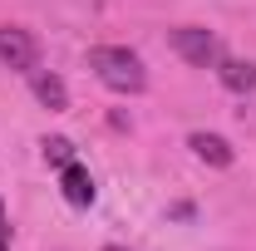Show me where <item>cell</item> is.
Listing matches in <instances>:
<instances>
[{
    "mask_svg": "<svg viewBox=\"0 0 256 251\" xmlns=\"http://www.w3.org/2000/svg\"><path fill=\"white\" fill-rule=\"evenodd\" d=\"M217 79L232 94H252L256 89V64L252 60H217Z\"/></svg>",
    "mask_w": 256,
    "mask_h": 251,
    "instance_id": "cell-7",
    "label": "cell"
},
{
    "mask_svg": "<svg viewBox=\"0 0 256 251\" xmlns=\"http://www.w3.org/2000/svg\"><path fill=\"white\" fill-rule=\"evenodd\" d=\"M104 251H124V246H104Z\"/></svg>",
    "mask_w": 256,
    "mask_h": 251,
    "instance_id": "cell-10",
    "label": "cell"
},
{
    "mask_svg": "<svg viewBox=\"0 0 256 251\" xmlns=\"http://www.w3.org/2000/svg\"><path fill=\"white\" fill-rule=\"evenodd\" d=\"M60 192L69 207H94V178L79 168V162H69V168H60Z\"/></svg>",
    "mask_w": 256,
    "mask_h": 251,
    "instance_id": "cell-4",
    "label": "cell"
},
{
    "mask_svg": "<svg viewBox=\"0 0 256 251\" xmlns=\"http://www.w3.org/2000/svg\"><path fill=\"white\" fill-rule=\"evenodd\" d=\"M30 89H34V98H40L50 114H64V108H69V89H64L60 74H44V69H34V74H30Z\"/></svg>",
    "mask_w": 256,
    "mask_h": 251,
    "instance_id": "cell-6",
    "label": "cell"
},
{
    "mask_svg": "<svg viewBox=\"0 0 256 251\" xmlns=\"http://www.w3.org/2000/svg\"><path fill=\"white\" fill-rule=\"evenodd\" d=\"M89 69H94L114 94H143V89H148L143 60H138L133 50H124V44H94V50H89Z\"/></svg>",
    "mask_w": 256,
    "mask_h": 251,
    "instance_id": "cell-1",
    "label": "cell"
},
{
    "mask_svg": "<svg viewBox=\"0 0 256 251\" xmlns=\"http://www.w3.org/2000/svg\"><path fill=\"white\" fill-rule=\"evenodd\" d=\"M0 246H10V226H5V207H0Z\"/></svg>",
    "mask_w": 256,
    "mask_h": 251,
    "instance_id": "cell-9",
    "label": "cell"
},
{
    "mask_svg": "<svg viewBox=\"0 0 256 251\" xmlns=\"http://www.w3.org/2000/svg\"><path fill=\"white\" fill-rule=\"evenodd\" d=\"M0 64L5 69H20V74H34L40 64V40L20 25H0Z\"/></svg>",
    "mask_w": 256,
    "mask_h": 251,
    "instance_id": "cell-2",
    "label": "cell"
},
{
    "mask_svg": "<svg viewBox=\"0 0 256 251\" xmlns=\"http://www.w3.org/2000/svg\"><path fill=\"white\" fill-rule=\"evenodd\" d=\"M172 50H178L188 64H197V69H207V64L222 60V50H217V34L202 30V25H178V30H172Z\"/></svg>",
    "mask_w": 256,
    "mask_h": 251,
    "instance_id": "cell-3",
    "label": "cell"
},
{
    "mask_svg": "<svg viewBox=\"0 0 256 251\" xmlns=\"http://www.w3.org/2000/svg\"><path fill=\"white\" fill-rule=\"evenodd\" d=\"M188 148L202 158V162H212V168H232V162H236V148L226 143L222 133H192Z\"/></svg>",
    "mask_w": 256,
    "mask_h": 251,
    "instance_id": "cell-5",
    "label": "cell"
},
{
    "mask_svg": "<svg viewBox=\"0 0 256 251\" xmlns=\"http://www.w3.org/2000/svg\"><path fill=\"white\" fill-rule=\"evenodd\" d=\"M44 158H50L54 168H69V162H74V143H69V138H44Z\"/></svg>",
    "mask_w": 256,
    "mask_h": 251,
    "instance_id": "cell-8",
    "label": "cell"
}]
</instances>
